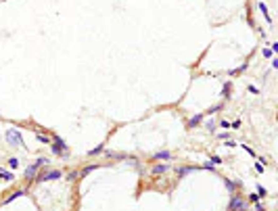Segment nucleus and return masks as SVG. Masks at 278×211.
<instances>
[{
	"label": "nucleus",
	"mask_w": 278,
	"mask_h": 211,
	"mask_svg": "<svg viewBox=\"0 0 278 211\" xmlns=\"http://www.w3.org/2000/svg\"><path fill=\"white\" fill-rule=\"evenodd\" d=\"M52 140H55V144H52V153L59 155V157H63V159H67V157H69V148H67L65 140H61V136H55Z\"/></svg>",
	"instance_id": "nucleus-1"
},
{
	"label": "nucleus",
	"mask_w": 278,
	"mask_h": 211,
	"mask_svg": "<svg viewBox=\"0 0 278 211\" xmlns=\"http://www.w3.org/2000/svg\"><path fill=\"white\" fill-rule=\"evenodd\" d=\"M7 142L11 144V146H25V142H23V138H21V132L19 130H15V127H11L7 132Z\"/></svg>",
	"instance_id": "nucleus-2"
},
{
	"label": "nucleus",
	"mask_w": 278,
	"mask_h": 211,
	"mask_svg": "<svg viewBox=\"0 0 278 211\" xmlns=\"http://www.w3.org/2000/svg\"><path fill=\"white\" fill-rule=\"evenodd\" d=\"M61 176H63V171H59V169H52V171H42V174L36 176V182H50V180H59Z\"/></svg>",
	"instance_id": "nucleus-3"
},
{
	"label": "nucleus",
	"mask_w": 278,
	"mask_h": 211,
	"mask_svg": "<svg viewBox=\"0 0 278 211\" xmlns=\"http://www.w3.org/2000/svg\"><path fill=\"white\" fill-rule=\"evenodd\" d=\"M228 211H245V201L241 197H232L228 203Z\"/></svg>",
	"instance_id": "nucleus-4"
},
{
	"label": "nucleus",
	"mask_w": 278,
	"mask_h": 211,
	"mask_svg": "<svg viewBox=\"0 0 278 211\" xmlns=\"http://www.w3.org/2000/svg\"><path fill=\"white\" fill-rule=\"evenodd\" d=\"M153 159L155 161H169V159H172V153H169V151H159V153L153 155Z\"/></svg>",
	"instance_id": "nucleus-5"
},
{
	"label": "nucleus",
	"mask_w": 278,
	"mask_h": 211,
	"mask_svg": "<svg viewBox=\"0 0 278 211\" xmlns=\"http://www.w3.org/2000/svg\"><path fill=\"white\" fill-rule=\"evenodd\" d=\"M36 171H38V165H36V163H32V165L25 169V180H34V178H36Z\"/></svg>",
	"instance_id": "nucleus-6"
},
{
	"label": "nucleus",
	"mask_w": 278,
	"mask_h": 211,
	"mask_svg": "<svg viewBox=\"0 0 278 211\" xmlns=\"http://www.w3.org/2000/svg\"><path fill=\"white\" fill-rule=\"evenodd\" d=\"M257 8L261 11V15L266 17V23H272V17H270V13H268V4H266V2H259Z\"/></svg>",
	"instance_id": "nucleus-7"
},
{
	"label": "nucleus",
	"mask_w": 278,
	"mask_h": 211,
	"mask_svg": "<svg viewBox=\"0 0 278 211\" xmlns=\"http://www.w3.org/2000/svg\"><path fill=\"white\" fill-rule=\"evenodd\" d=\"M21 194H25V190H15V192H13V194H11V197H7V199H4V201H2V205H8V203H11V201H15V199H19Z\"/></svg>",
	"instance_id": "nucleus-8"
},
{
	"label": "nucleus",
	"mask_w": 278,
	"mask_h": 211,
	"mask_svg": "<svg viewBox=\"0 0 278 211\" xmlns=\"http://www.w3.org/2000/svg\"><path fill=\"white\" fill-rule=\"evenodd\" d=\"M203 117H205L203 113H199V115H195V117H190V119H188V127H195V126H199Z\"/></svg>",
	"instance_id": "nucleus-9"
},
{
	"label": "nucleus",
	"mask_w": 278,
	"mask_h": 211,
	"mask_svg": "<svg viewBox=\"0 0 278 211\" xmlns=\"http://www.w3.org/2000/svg\"><path fill=\"white\" fill-rule=\"evenodd\" d=\"M94 169H98V165H88V167H84L82 171H77V174H80V178H84V176H88V174H92Z\"/></svg>",
	"instance_id": "nucleus-10"
},
{
	"label": "nucleus",
	"mask_w": 278,
	"mask_h": 211,
	"mask_svg": "<svg viewBox=\"0 0 278 211\" xmlns=\"http://www.w3.org/2000/svg\"><path fill=\"white\" fill-rule=\"evenodd\" d=\"M0 178H2L4 182H13V180H15V174L7 171V169H2V174H0Z\"/></svg>",
	"instance_id": "nucleus-11"
},
{
	"label": "nucleus",
	"mask_w": 278,
	"mask_h": 211,
	"mask_svg": "<svg viewBox=\"0 0 278 211\" xmlns=\"http://www.w3.org/2000/svg\"><path fill=\"white\" fill-rule=\"evenodd\" d=\"M165 171H167V165H155V167H153V174H157V176L165 174Z\"/></svg>",
	"instance_id": "nucleus-12"
},
{
	"label": "nucleus",
	"mask_w": 278,
	"mask_h": 211,
	"mask_svg": "<svg viewBox=\"0 0 278 211\" xmlns=\"http://www.w3.org/2000/svg\"><path fill=\"white\" fill-rule=\"evenodd\" d=\"M36 138H38V142H42V144H50V142H52L48 136H46V134H38Z\"/></svg>",
	"instance_id": "nucleus-13"
},
{
	"label": "nucleus",
	"mask_w": 278,
	"mask_h": 211,
	"mask_svg": "<svg viewBox=\"0 0 278 211\" xmlns=\"http://www.w3.org/2000/svg\"><path fill=\"white\" fill-rule=\"evenodd\" d=\"M190 171H195V167H178V176H186V174H190Z\"/></svg>",
	"instance_id": "nucleus-14"
},
{
	"label": "nucleus",
	"mask_w": 278,
	"mask_h": 211,
	"mask_svg": "<svg viewBox=\"0 0 278 211\" xmlns=\"http://www.w3.org/2000/svg\"><path fill=\"white\" fill-rule=\"evenodd\" d=\"M255 190H257V197H266V194H268V190H266L261 184H257V186H255Z\"/></svg>",
	"instance_id": "nucleus-15"
},
{
	"label": "nucleus",
	"mask_w": 278,
	"mask_h": 211,
	"mask_svg": "<svg viewBox=\"0 0 278 211\" xmlns=\"http://www.w3.org/2000/svg\"><path fill=\"white\" fill-rule=\"evenodd\" d=\"M226 186H228V190H232V192H234V190H237V186H238V182H232V180H228V178H226Z\"/></svg>",
	"instance_id": "nucleus-16"
},
{
	"label": "nucleus",
	"mask_w": 278,
	"mask_h": 211,
	"mask_svg": "<svg viewBox=\"0 0 278 211\" xmlns=\"http://www.w3.org/2000/svg\"><path fill=\"white\" fill-rule=\"evenodd\" d=\"M203 169H207V171H211V174H216V167H213V163H203Z\"/></svg>",
	"instance_id": "nucleus-17"
},
{
	"label": "nucleus",
	"mask_w": 278,
	"mask_h": 211,
	"mask_svg": "<svg viewBox=\"0 0 278 211\" xmlns=\"http://www.w3.org/2000/svg\"><path fill=\"white\" fill-rule=\"evenodd\" d=\"M36 165H38V167H42V165H46V163H48V159H46V157H40V159H36Z\"/></svg>",
	"instance_id": "nucleus-18"
},
{
	"label": "nucleus",
	"mask_w": 278,
	"mask_h": 211,
	"mask_svg": "<svg viewBox=\"0 0 278 211\" xmlns=\"http://www.w3.org/2000/svg\"><path fill=\"white\" fill-rule=\"evenodd\" d=\"M261 55H264V59H274V52H272L270 48H264V52H261Z\"/></svg>",
	"instance_id": "nucleus-19"
},
{
	"label": "nucleus",
	"mask_w": 278,
	"mask_h": 211,
	"mask_svg": "<svg viewBox=\"0 0 278 211\" xmlns=\"http://www.w3.org/2000/svg\"><path fill=\"white\" fill-rule=\"evenodd\" d=\"M217 111H222V107L217 105V107H211V109H207V113L205 115H213V113H217Z\"/></svg>",
	"instance_id": "nucleus-20"
},
{
	"label": "nucleus",
	"mask_w": 278,
	"mask_h": 211,
	"mask_svg": "<svg viewBox=\"0 0 278 211\" xmlns=\"http://www.w3.org/2000/svg\"><path fill=\"white\" fill-rule=\"evenodd\" d=\"M241 146H243V148H245V151H247V153H249L251 157H255V151H253V148H251V146H247L245 142H243V144H241Z\"/></svg>",
	"instance_id": "nucleus-21"
},
{
	"label": "nucleus",
	"mask_w": 278,
	"mask_h": 211,
	"mask_svg": "<svg viewBox=\"0 0 278 211\" xmlns=\"http://www.w3.org/2000/svg\"><path fill=\"white\" fill-rule=\"evenodd\" d=\"M8 163H11V169H15L17 165H19V161H17V157H11V159H8Z\"/></svg>",
	"instance_id": "nucleus-22"
},
{
	"label": "nucleus",
	"mask_w": 278,
	"mask_h": 211,
	"mask_svg": "<svg viewBox=\"0 0 278 211\" xmlns=\"http://www.w3.org/2000/svg\"><path fill=\"white\" fill-rule=\"evenodd\" d=\"M209 163H213V165H220V163H222V157H216V155H213Z\"/></svg>",
	"instance_id": "nucleus-23"
},
{
	"label": "nucleus",
	"mask_w": 278,
	"mask_h": 211,
	"mask_svg": "<svg viewBox=\"0 0 278 211\" xmlns=\"http://www.w3.org/2000/svg\"><path fill=\"white\" fill-rule=\"evenodd\" d=\"M98 153H103V144H100V146H96V148H92V151H90V155H98Z\"/></svg>",
	"instance_id": "nucleus-24"
},
{
	"label": "nucleus",
	"mask_w": 278,
	"mask_h": 211,
	"mask_svg": "<svg viewBox=\"0 0 278 211\" xmlns=\"http://www.w3.org/2000/svg\"><path fill=\"white\" fill-rule=\"evenodd\" d=\"M255 171H259V174H264V163H255Z\"/></svg>",
	"instance_id": "nucleus-25"
},
{
	"label": "nucleus",
	"mask_w": 278,
	"mask_h": 211,
	"mask_svg": "<svg viewBox=\"0 0 278 211\" xmlns=\"http://www.w3.org/2000/svg\"><path fill=\"white\" fill-rule=\"evenodd\" d=\"M249 201H251V203H255V201H259L257 192H251V194H249Z\"/></svg>",
	"instance_id": "nucleus-26"
},
{
	"label": "nucleus",
	"mask_w": 278,
	"mask_h": 211,
	"mask_svg": "<svg viewBox=\"0 0 278 211\" xmlns=\"http://www.w3.org/2000/svg\"><path fill=\"white\" fill-rule=\"evenodd\" d=\"M222 96H230V86H228V84L224 86V90H222Z\"/></svg>",
	"instance_id": "nucleus-27"
},
{
	"label": "nucleus",
	"mask_w": 278,
	"mask_h": 211,
	"mask_svg": "<svg viewBox=\"0 0 278 211\" xmlns=\"http://www.w3.org/2000/svg\"><path fill=\"white\" fill-rule=\"evenodd\" d=\"M253 207H255L257 211H264V209H266V207H264L261 203H259V201H255V203H253Z\"/></svg>",
	"instance_id": "nucleus-28"
},
{
	"label": "nucleus",
	"mask_w": 278,
	"mask_h": 211,
	"mask_svg": "<svg viewBox=\"0 0 278 211\" xmlns=\"http://www.w3.org/2000/svg\"><path fill=\"white\" fill-rule=\"evenodd\" d=\"M270 50L272 52H278V42H270Z\"/></svg>",
	"instance_id": "nucleus-29"
},
{
	"label": "nucleus",
	"mask_w": 278,
	"mask_h": 211,
	"mask_svg": "<svg viewBox=\"0 0 278 211\" xmlns=\"http://www.w3.org/2000/svg\"><path fill=\"white\" fill-rule=\"evenodd\" d=\"M241 123H243V121H241V119H237V121H232V123H230V126L234 127V130H238V127H241Z\"/></svg>",
	"instance_id": "nucleus-30"
},
{
	"label": "nucleus",
	"mask_w": 278,
	"mask_h": 211,
	"mask_svg": "<svg viewBox=\"0 0 278 211\" xmlns=\"http://www.w3.org/2000/svg\"><path fill=\"white\" fill-rule=\"evenodd\" d=\"M207 130H216V121H207Z\"/></svg>",
	"instance_id": "nucleus-31"
},
{
	"label": "nucleus",
	"mask_w": 278,
	"mask_h": 211,
	"mask_svg": "<svg viewBox=\"0 0 278 211\" xmlns=\"http://www.w3.org/2000/svg\"><path fill=\"white\" fill-rule=\"evenodd\" d=\"M77 176H80V174H77V171H71V174H69V176H67V178H69V180H76Z\"/></svg>",
	"instance_id": "nucleus-32"
},
{
	"label": "nucleus",
	"mask_w": 278,
	"mask_h": 211,
	"mask_svg": "<svg viewBox=\"0 0 278 211\" xmlns=\"http://www.w3.org/2000/svg\"><path fill=\"white\" fill-rule=\"evenodd\" d=\"M272 69H278V59H272Z\"/></svg>",
	"instance_id": "nucleus-33"
},
{
	"label": "nucleus",
	"mask_w": 278,
	"mask_h": 211,
	"mask_svg": "<svg viewBox=\"0 0 278 211\" xmlns=\"http://www.w3.org/2000/svg\"><path fill=\"white\" fill-rule=\"evenodd\" d=\"M220 126H222L224 130H228V127H230V123H228V121H220Z\"/></svg>",
	"instance_id": "nucleus-34"
}]
</instances>
